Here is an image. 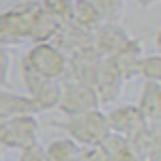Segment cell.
I'll use <instances>...</instances> for the list:
<instances>
[{"label": "cell", "instance_id": "1", "mask_svg": "<svg viewBox=\"0 0 161 161\" xmlns=\"http://www.w3.org/2000/svg\"><path fill=\"white\" fill-rule=\"evenodd\" d=\"M19 64L35 75L50 77V80H60L62 82L67 77L69 58L56 43L45 41V43H32V47L24 54Z\"/></svg>", "mask_w": 161, "mask_h": 161}, {"label": "cell", "instance_id": "2", "mask_svg": "<svg viewBox=\"0 0 161 161\" xmlns=\"http://www.w3.org/2000/svg\"><path fill=\"white\" fill-rule=\"evenodd\" d=\"M39 9L37 0H22L0 11V45H19L30 37V24Z\"/></svg>", "mask_w": 161, "mask_h": 161}, {"label": "cell", "instance_id": "3", "mask_svg": "<svg viewBox=\"0 0 161 161\" xmlns=\"http://www.w3.org/2000/svg\"><path fill=\"white\" fill-rule=\"evenodd\" d=\"M60 127L67 133V137H71L82 148L84 146H101L103 140L110 136L108 118H105V112H101V108L77 114V116H69L64 123H60Z\"/></svg>", "mask_w": 161, "mask_h": 161}, {"label": "cell", "instance_id": "4", "mask_svg": "<svg viewBox=\"0 0 161 161\" xmlns=\"http://www.w3.org/2000/svg\"><path fill=\"white\" fill-rule=\"evenodd\" d=\"M41 125L35 114L11 116L0 120V148L2 150H24L39 142Z\"/></svg>", "mask_w": 161, "mask_h": 161}, {"label": "cell", "instance_id": "5", "mask_svg": "<svg viewBox=\"0 0 161 161\" xmlns=\"http://www.w3.org/2000/svg\"><path fill=\"white\" fill-rule=\"evenodd\" d=\"M99 108L101 103L97 92H95V86L84 84V82H75V80H62L60 101H58L56 110H60L67 118L84 114V112L99 110Z\"/></svg>", "mask_w": 161, "mask_h": 161}, {"label": "cell", "instance_id": "6", "mask_svg": "<svg viewBox=\"0 0 161 161\" xmlns=\"http://www.w3.org/2000/svg\"><path fill=\"white\" fill-rule=\"evenodd\" d=\"M19 77L24 82L26 97H30L32 103L39 108V112H50L58 108L60 101V90L62 82L60 80H50V77H41V75L30 73L19 64Z\"/></svg>", "mask_w": 161, "mask_h": 161}, {"label": "cell", "instance_id": "7", "mask_svg": "<svg viewBox=\"0 0 161 161\" xmlns=\"http://www.w3.org/2000/svg\"><path fill=\"white\" fill-rule=\"evenodd\" d=\"M67 58H69V69H67L64 80H75V82H84V84L95 86L99 67L103 62V56L92 45H86V47H80V50L67 54Z\"/></svg>", "mask_w": 161, "mask_h": 161}, {"label": "cell", "instance_id": "8", "mask_svg": "<svg viewBox=\"0 0 161 161\" xmlns=\"http://www.w3.org/2000/svg\"><path fill=\"white\" fill-rule=\"evenodd\" d=\"M131 39H133V35L120 22H103L92 32V47L99 52L103 58H110L112 54H116Z\"/></svg>", "mask_w": 161, "mask_h": 161}, {"label": "cell", "instance_id": "9", "mask_svg": "<svg viewBox=\"0 0 161 161\" xmlns=\"http://www.w3.org/2000/svg\"><path fill=\"white\" fill-rule=\"evenodd\" d=\"M108 127H110V133H116V136H123V137H131L136 136L137 131L146 125L144 116L140 114L136 105L131 103H125V105H116L112 108L108 114Z\"/></svg>", "mask_w": 161, "mask_h": 161}, {"label": "cell", "instance_id": "10", "mask_svg": "<svg viewBox=\"0 0 161 161\" xmlns=\"http://www.w3.org/2000/svg\"><path fill=\"white\" fill-rule=\"evenodd\" d=\"M144 56V50H142V41L137 37H133L127 45H123L116 54H112L110 58V64L116 69V73L120 75L125 84L131 82L133 77H137V67H140V60Z\"/></svg>", "mask_w": 161, "mask_h": 161}, {"label": "cell", "instance_id": "11", "mask_svg": "<svg viewBox=\"0 0 161 161\" xmlns=\"http://www.w3.org/2000/svg\"><path fill=\"white\" fill-rule=\"evenodd\" d=\"M125 82L120 80V75L116 73V69L110 64L108 58H103L99 67V73L95 80V92L99 97V103H114V101L120 99L123 95Z\"/></svg>", "mask_w": 161, "mask_h": 161}, {"label": "cell", "instance_id": "12", "mask_svg": "<svg viewBox=\"0 0 161 161\" xmlns=\"http://www.w3.org/2000/svg\"><path fill=\"white\" fill-rule=\"evenodd\" d=\"M24 114L39 116L41 112L32 103L30 97L19 95V92H15V90H11L7 86H0V120L11 118V116H24Z\"/></svg>", "mask_w": 161, "mask_h": 161}, {"label": "cell", "instance_id": "13", "mask_svg": "<svg viewBox=\"0 0 161 161\" xmlns=\"http://www.w3.org/2000/svg\"><path fill=\"white\" fill-rule=\"evenodd\" d=\"M136 108L140 110V114L144 116L146 123L159 125V120H161V84L144 82Z\"/></svg>", "mask_w": 161, "mask_h": 161}, {"label": "cell", "instance_id": "14", "mask_svg": "<svg viewBox=\"0 0 161 161\" xmlns=\"http://www.w3.org/2000/svg\"><path fill=\"white\" fill-rule=\"evenodd\" d=\"M43 150H45L47 161H80L82 146L75 144L71 137L62 136V137L50 140V142L43 146Z\"/></svg>", "mask_w": 161, "mask_h": 161}, {"label": "cell", "instance_id": "15", "mask_svg": "<svg viewBox=\"0 0 161 161\" xmlns=\"http://www.w3.org/2000/svg\"><path fill=\"white\" fill-rule=\"evenodd\" d=\"M101 148L108 153V157L112 161H140V157H137V153H136V148H133V144H131L129 137L110 133L103 140Z\"/></svg>", "mask_w": 161, "mask_h": 161}, {"label": "cell", "instance_id": "16", "mask_svg": "<svg viewBox=\"0 0 161 161\" xmlns=\"http://www.w3.org/2000/svg\"><path fill=\"white\" fill-rule=\"evenodd\" d=\"M56 32H58V24L39 7L35 17H32V24H30V37H28V41H32V43L54 41Z\"/></svg>", "mask_w": 161, "mask_h": 161}, {"label": "cell", "instance_id": "17", "mask_svg": "<svg viewBox=\"0 0 161 161\" xmlns=\"http://www.w3.org/2000/svg\"><path fill=\"white\" fill-rule=\"evenodd\" d=\"M71 22L77 24V26H82V28H86V30H90V32H95V30L103 24L101 15L97 13V9H95L88 0H75L73 2Z\"/></svg>", "mask_w": 161, "mask_h": 161}, {"label": "cell", "instance_id": "18", "mask_svg": "<svg viewBox=\"0 0 161 161\" xmlns=\"http://www.w3.org/2000/svg\"><path fill=\"white\" fill-rule=\"evenodd\" d=\"M39 7L50 15L58 26L71 22V11H73V2L69 0H37Z\"/></svg>", "mask_w": 161, "mask_h": 161}, {"label": "cell", "instance_id": "19", "mask_svg": "<svg viewBox=\"0 0 161 161\" xmlns=\"http://www.w3.org/2000/svg\"><path fill=\"white\" fill-rule=\"evenodd\" d=\"M137 77H142L144 82L161 84V54L159 52L142 56L140 67H137Z\"/></svg>", "mask_w": 161, "mask_h": 161}, {"label": "cell", "instance_id": "20", "mask_svg": "<svg viewBox=\"0 0 161 161\" xmlns=\"http://www.w3.org/2000/svg\"><path fill=\"white\" fill-rule=\"evenodd\" d=\"M103 22H118L125 11V0H88Z\"/></svg>", "mask_w": 161, "mask_h": 161}, {"label": "cell", "instance_id": "21", "mask_svg": "<svg viewBox=\"0 0 161 161\" xmlns=\"http://www.w3.org/2000/svg\"><path fill=\"white\" fill-rule=\"evenodd\" d=\"M80 161H112L101 146H84L80 153Z\"/></svg>", "mask_w": 161, "mask_h": 161}, {"label": "cell", "instance_id": "22", "mask_svg": "<svg viewBox=\"0 0 161 161\" xmlns=\"http://www.w3.org/2000/svg\"><path fill=\"white\" fill-rule=\"evenodd\" d=\"M11 75V54L4 45H0V86H7Z\"/></svg>", "mask_w": 161, "mask_h": 161}, {"label": "cell", "instance_id": "23", "mask_svg": "<svg viewBox=\"0 0 161 161\" xmlns=\"http://www.w3.org/2000/svg\"><path fill=\"white\" fill-rule=\"evenodd\" d=\"M19 161H47L45 157V150L41 144H32V146H28V148L19 150Z\"/></svg>", "mask_w": 161, "mask_h": 161}, {"label": "cell", "instance_id": "24", "mask_svg": "<svg viewBox=\"0 0 161 161\" xmlns=\"http://www.w3.org/2000/svg\"><path fill=\"white\" fill-rule=\"evenodd\" d=\"M137 4L142 7V9H150V7H155V4H159V0H136Z\"/></svg>", "mask_w": 161, "mask_h": 161}, {"label": "cell", "instance_id": "25", "mask_svg": "<svg viewBox=\"0 0 161 161\" xmlns=\"http://www.w3.org/2000/svg\"><path fill=\"white\" fill-rule=\"evenodd\" d=\"M2 153H4V150H2V148H0V161H2Z\"/></svg>", "mask_w": 161, "mask_h": 161}, {"label": "cell", "instance_id": "26", "mask_svg": "<svg viewBox=\"0 0 161 161\" xmlns=\"http://www.w3.org/2000/svg\"><path fill=\"white\" fill-rule=\"evenodd\" d=\"M69 2H75V0H69Z\"/></svg>", "mask_w": 161, "mask_h": 161}]
</instances>
